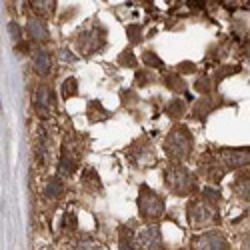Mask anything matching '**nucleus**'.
Segmentation results:
<instances>
[{"mask_svg": "<svg viewBox=\"0 0 250 250\" xmlns=\"http://www.w3.org/2000/svg\"><path fill=\"white\" fill-rule=\"evenodd\" d=\"M196 250H228V242L218 232H206L196 240Z\"/></svg>", "mask_w": 250, "mask_h": 250, "instance_id": "obj_10", "label": "nucleus"}, {"mask_svg": "<svg viewBox=\"0 0 250 250\" xmlns=\"http://www.w3.org/2000/svg\"><path fill=\"white\" fill-rule=\"evenodd\" d=\"M142 62L146 64L148 68H158V70H162L164 68V62H162V58L160 56H156L152 50H146L142 54Z\"/></svg>", "mask_w": 250, "mask_h": 250, "instance_id": "obj_21", "label": "nucleus"}, {"mask_svg": "<svg viewBox=\"0 0 250 250\" xmlns=\"http://www.w3.org/2000/svg\"><path fill=\"white\" fill-rule=\"evenodd\" d=\"M202 200L206 204H210V206H216L220 202V192L214 190V188H204L202 190Z\"/></svg>", "mask_w": 250, "mask_h": 250, "instance_id": "obj_23", "label": "nucleus"}, {"mask_svg": "<svg viewBox=\"0 0 250 250\" xmlns=\"http://www.w3.org/2000/svg\"><path fill=\"white\" fill-rule=\"evenodd\" d=\"M34 104H36V110L40 112V114H48L52 108H54V104H56V100H54V92L46 86V84H40L38 86V90H36V94H34Z\"/></svg>", "mask_w": 250, "mask_h": 250, "instance_id": "obj_9", "label": "nucleus"}, {"mask_svg": "<svg viewBox=\"0 0 250 250\" xmlns=\"http://www.w3.org/2000/svg\"><path fill=\"white\" fill-rule=\"evenodd\" d=\"M150 80H152L150 72H146V70L136 72V84H138V86H146V84H150Z\"/></svg>", "mask_w": 250, "mask_h": 250, "instance_id": "obj_27", "label": "nucleus"}, {"mask_svg": "<svg viewBox=\"0 0 250 250\" xmlns=\"http://www.w3.org/2000/svg\"><path fill=\"white\" fill-rule=\"evenodd\" d=\"M32 66H34L36 74L46 76V74L50 72V66H52L50 52H48V50H44V48H38V50L32 54Z\"/></svg>", "mask_w": 250, "mask_h": 250, "instance_id": "obj_11", "label": "nucleus"}, {"mask_svg": "<svg viewBox=\"0 0 250 250\" xmlns=\"http://www.w3.org/2000/svg\"><path fill=\"white\" fill-rule=\"evenodd\" d=\"M220 158L226 168L236 170V168H242V166L250 164V148H222Z\"/></svg>", "mask_w": 250, "mask_h": 250, "instance_id": "obj_7", "label": "nucleus"}, {"mask_svg": "<svg viewBox=\"0 0 250 250\" xmlns=\"http://www.w3.org/2000/svg\"><path fill=\"white\" fill-rule=\"evenodd\" d=\"M118 62H120L122 66H136V64H138L136 56H134V52H132L130 48H126V50H124V52L118 56Z\"/></svg>", "mask_w": 250, "mask_h": 250, "instance_id": "obj_24", "label": "nucleus"}, {"mask_svg": "<svg viewBox=\"0 0 250 250\" xmlns=\"http://www.w3.org/2000/svg\"><path fill=\"white\" fill-rule=\"evenodd\" d=\"M184 112H186V102L182 98H172L168 102V106H166V114L170 118H180Z\"/></svg>", "mask_w": 250, "mask_h": 250, "instance_id": "obj_16", "label": "nucleus"}, {"mask_svg": "<svg viewBox=\"0 0 250 250\" xmlns=\"http://www.w3.org/2000/svg\"><path fill=\"white\" fill-rule=\"evenodd\" d=\"M178 70H180L182 74H192V72L196 70V66L192 64V62H180V66H178Z\"/></svg>", "mask_w": 250, "mask_h": 250, "instance_id": "obj_28", "label": "nucleus"}, {"mask_svg": "<svg viewBox=\"0 0 250 250\" xmlns=\"http://www.w3.org/2000/svg\"><path fill=\"white\" fill-rule=\"evenodd\" d=\"M194 88L198 90V92H202V94H208V92H210L212 90V80L210 78H198L196 80V84H194Z\"/></svg>", "mask_w": 250, "mask_h": 250, "instance_id": "obj_26", "label": "nucleus"}, {"mask_svg": "<svg viewBox=\"0 0 250 250\" xmlns=\"http://www.w3.org/2000/svg\"><path fill=\"white\" fill-rule=\"evenodd\" d=\"M164 82H166V86H168L170 90H174V92H186V82L178 74H166Z\"/></svg>", "mask_w": 250, "mask_h": 250, "instance_id": "obj_18", "label": "nucleus"}, {"mask_svg": "<svg viewBox=\"0 0 250 250\" xmlns=\"http://www.w3.org/2000/svg\"><path fill=\"white\" fill-rule=\"evenodd\" d=\"M30 8L36 12V16L50 18L56 12V0H28Z\"/></svg>", "mask_w": 250, "mask_h": 250, "instance_id": "obj_12", "label": "nucleus"}, {"mask_svg": "<svg viewBox=\"0 0 250 250\" xmlns=\"http://www.w3.org/2000/svg\"><path fill=\"white\" fill-rule=\"evenodd\" d=\"M108 114H106V110L102 108V104H100V100H92L90 104H88V120L90 122H98V120H104Z\"/></svg>", "mask_w": 250, "mask_h": 250, "instance_id": "obj_17", "label": "nucleus"}, {"mask_svg": "<svg viewBox=\"0 0 250 250\" xmlns=\"http://www.w3.org/2000/svg\"><path fill=\"white\" fill-rule=\"evenodd\" d=\"M214 206L210 204H206L204 200H194L188 204V220L194 228L198 226H206V224H210L216 220V212L212 210Z\"/></svg>", "mask_w": 250, "mask_h": 250, "instance_id": "obj_5", "label": "nucleus"}, {"mask_svg": "<svg viewBox=\"0 0 250 250\" xmlns=\"http://www.w3.org/2000/svg\"><path fill=\"white\" fill-rule=\"evenodd\" d=\"M138 210L144 220H156L164 214V200L150 190L148 186H140L138 192Z\"/></svg>", "mask_w": 250, "mask_h": 250, "instance_id": "obj_3", "label": "nucleus"}, {"mask_svg": "<svg viewBox=\"0 0 250 250\" xmlns=\"http://www.w3.org/2000/svg\"><path fill=\"white\" fill-rule=\"evenodd\" d=\"M236 72H240V66H226V64H222V66L216 70V76H214V80H216V82H220L222 78L230 76V74H236Z\"/></svg>", "mask_w": 250, "mask_h": 250, "instance_id": "obj_25", "label": "nucleus"}, {"mask_svg": "<svg viewBox=\"0 0 250 250\" xmlns=\"http://www.w3.org/2000/svg\"><path fill=\"white\" fill-rule=\"evenodd\" d=\"M62 192H64V184H62V180L50 178L48 184H46V188H44V196L50 198V200H56V198L62 196Z\"/></svg>", "mask_w": 250, "mask_h": 250, "instance_id": "obj_15", "label": "nucleus"}, {"mask_svg": "<svg viewBox=\"0 0 250 250\" xmlns=\"http://www.w3.org/2000/svg\"><path fill=\"white\" fill-rule=\"evenodd\" d=\"M26 34H28V38L32 40V42H38V44L48 42V38H50L48 26L42 20V16H30L26 20Z\"/></svg>", "mask_w": 250, "mask_h": 250, "instance_id": "obj_8", "label": "nucleus"}, {"mask_svg": "<svg viewBox=\"0 0 250 250\" xmlns=\"http://www.w3.org/2000/svg\"><path fill=\"white\" fill-rule=\"evenodd\" d=\"M18 50H20V52H28V50H30V46H28V44H24V42H20V44H18Z\"/></svg>", "mask_w": 250, "mask_h": 250, "instance_id": "obj_30", "label": "nucleus"}, {"mask_svg": "<svg viewBox=\"0 0 250 250\" xmlns=\"http://www.w3.org/2000/svg\"><path fill=\"white\" fill-rule=\"evenodd\" d=\"M232 190H234L242 200H250V172H240V174L234 178Z\"/></svg>", "mask_w": 250, "mask_h": 250, "instance_id": "obj_13", "label": "nucleus"}, {"mask_svg": "<svg viewBox=\"0 0 250 250\" xmlns=\"http://www.w3.org/2000/svg\"><path fill=\"white\" fill-rule=\"evenodd\" d=\"M212 108H214V102L208 98V96H204L200 102H196V106H194L196 118H204L206 114H210V112H212Z\"/></svg>", "mask_w": 250, "mask_h": 250, "instance_id": "obj_19", "label": "nucleus"}, {"mask_svg": "<svg viewBox=\"0 0 250 250\" xmlns=\"http://www.w3.org/2000/svg\"><path fill=\"white\" fill-rule=\"evenodd\" d=\"M8 32H10V36H12L14 40H20V34H22V32H20V26H18L16 22H10V24H8Z\"/></svg>", "mask_w": 250, "mask_h": 250, "instance_id": "obj_29", "label": "nucleus"}, {"mask_svg": "<svg viewBox=\"0 0 250 250\" xmlns=\"http://www.w3.org/2000/svg\"><path fill=\"white\" fill-rule=\"evenodd\" d=\"M126 36H128V40H130V44H140L142 38H144L142 26H140V24H130V26L126 28Z\"/></svg>", "mask_w": 250, "mask_h": 250, "instance_id": "obj_22", "label": "nucleus"}, {"mask_svg": "<svg viewBox=\"0 0 250 250\" xmlns=\"http://www.w3.org/2000/svg\"><path fill=\"white\" fill-rule=\"evenodd\" d=\"M192 132L186 126H174L164 138V152L172 160H186L192 152Z\"/></svg>", "mask_w": 250, "mask_h": 250, "instance_id": "obj_1", "label": "nucleus"}, {"mask_svg": "<svg viewBox=\"0 0 250 250\" xmlns=\"http://www.w3.org/2000/svg\"><path fill=\"white\" fill-rule=\"evenodd\" d=\"M164 180H166V186L178 196L190 194L194 190V176L182 164H170L164 172Z\"/></svg>", "mask_w": 250, "mask_h": 250, "instance_id": "obj_2", "label": "nucleus"}, {"mask_svg": "<svg viewBox=\"0 0 250 250\" xmlns=\"http://www.w3.org/2000/svg\"><path fill=\"white\" fill-rule=\"evenodd\" d=\"M104 42H106V30L98 24H96V28L82 30L76 38V44L82 54H92V52L100 50L104 46Z\"/></svg>", "mask_w": 250, "mask_h": 250, "instance_id": "obj_4", "label": "nucleus"}, {"mask_svg": "<svg viewBox=\"0 0 250 250\" xmlns=\"http://www.w3.org/2000/svg\"><path fill=\"white\" fill-rule=\"evenodd\" d=\"M74 170H76L74 156H70L68 150H62V156H60V162H58V174L60 176H70V174H74Z\"/></svg>", "mask_w": 250, "mask_h": 250, "instance_id": "obj_14", "label": "nucleus"}, {"mask_svg": "<svg viewBox=\"0 0 250 250\" xmlns=\"http://www.w3.org/2000/svg\"><path fill=\"white\" fill-rule=\"evenodd\" d=\"M76 92H78V80H76L74 76L66 78V80H64V84H62V98L68 100V98L76 96Z\"/></svg>", "mask_w": 250, "mask_h": 250, "instance_id": "obj_20", "label": "nucleus"}, {"mask_svg": "<svg viewBox=\"0 0 250 250\" xmlns=\"http://www.w3.org/2000/svg\"><path fill=\"white\" fill-rule=\"evenodd\" d=\"M134 250H160L158 226H148L140 232H134Z\"/></svg>", "mask_w": 250, "mask_h": 250, "instance_id": "obj_6", "label": "nucleus"}]
</instances>
